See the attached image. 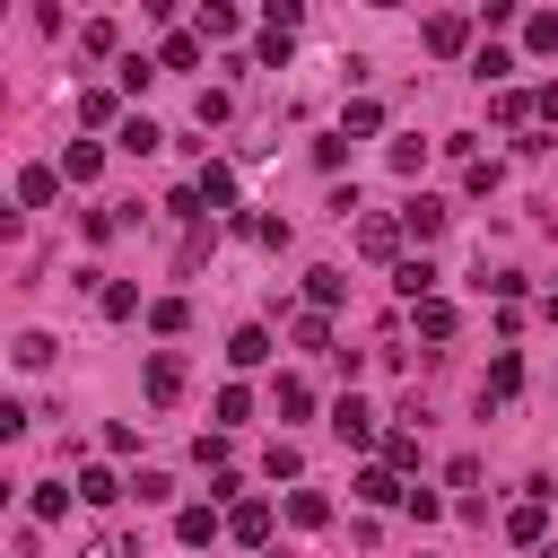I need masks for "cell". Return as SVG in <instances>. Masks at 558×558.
I'll list each match as a JSON object with an SVG mask.
<instances>
[{
	"instance_id": "obj_1",
	"label": "cell",
	"mask_w": 558,
	"mask_h": 558,
	"mask_svg": "<svg viewBox=\"0 0 558 558\" xmlns=\"http://www.w3.org/2000/svg\"><path fill=\"white\" fill-rule=\"evenodd\" d=\"M427 52H445V61L471 52V17H462V9H436V17H427Z\"/></svg>"
},
{
	"instance_id": "obj_2",
	"label": "cell",
	"mask_w": 558,
	"mask_h": 558,
	"mask_svg": "<svg viewBox=\"0 0 558 558\" xmlns=\"http://www.w3.org/2000/svg\"><path fill=\"white\" fill-rule=\"evenodd\" d=\"M357 244H366V262L401 270V218H357Z\"/></svg>"
},
{
	"instance_id": "obj_3",
	"label": "cell",
	"mask_w": 558,
	"mask_h": 558,
	"mask_svg": "<svg viewBox=\"0 0 558 558\" xmlns=\"http://www.w3.org/2000/svg\"><path fill=\"white\" fill-rule=\"evenodd\" d=\"M331 436H340V445H375V410H366V401L349 392V401L331 410Z\"/></svg>"
},
{
	"instance_id": "obj_4",
	"label": "cell",
	"mask_w": 558,
	"mask_h": 558,
	"mask_svg": "<svg viewBox=\"0 0 558 558\" xmlns=\"http://www.w3.org/2000/svg\"><path fill=\"white\" fill-rule=\"evenodd\" d=\"M227 532H235L244 549H262V541H270V506H262V497H235V514H227Z\"/></svg>"
},
{
	"instance_id": "obj_5",
	"label": "cell",
	"mask_w": 558,
	"mask_h": 558,
	"mask_svg": "<svg viewBox=\"0 0 558 558\" xmlns=\"http://www.w3.org/2000/svg\"><path fill=\"white\" fill-rule=\"evenodd\" d=\"M357 497H366V506H410L401 471H384V462H375V471H357Z\"/></svg>"
},
{
	"instance_id": "obj_6",
	"label": "cell",
	"mask_w": 558,
	"mask_h": 558,
	"mask_svg": "<svg viewBox=\"0 0 558 558\" xmlns=\"http://www.w3.org/2000/svg\"><path fill=\"white\" fill-rule=\"evenodd\" d=\"M514 384H523V357L506 349V357H488V384H480V401H514Z\"/></svg>"
},
{
	"instance_id": "obj_7",
	"label": "cell",
	"mask_w": 558,
	"mask_h": 558,
	"mask_svg": "<svg viewBox=\"0 0 558 558\" xmlns=\"http://www.w3.org/2000/svg\"><path fill=\"white\" fill-rule=\"evenodd\" d=\"M174 392H183V357L157 349V357H148V401H174Z\"/></svg>"
},
{
	"instance_id": "obj_8",
	"label": "cell",
	"mask_w": 558,
	"mask_h": 558,
	"mask_svg": "<svg viewBox=\"0 0 558 558\" xmlns=\"http://www.w3.org/2000/svg\"><path fill=\"white\" fill-rule=\"evenodd\" d=\"M174 541H183V549H209V541H218V514H209V506H183V514H174Z\"/></svg>"
},
{
	"instance_id": "obj_9",
	"label": "cell",
	"mask_w": 558,
	"mask_h": 558,
	"mask_svg": "<svg viewBox=\"0 0 558 558\" xmlns=\"http://www.w3.org/2000/svg\"><path fill=\"white\" fill-rule=\"evenodd\" d=\"M488 113H497L506 131H523V122L541 113V96H523V87H497V105H488Z\"/></svg>"
},
{
	"instance_id": "obj_10",
	"label": "cell",
	"mask_w": 558,
	"mask_h": 558,
	"mask_svg": "<svg viewBox=\"0 0 558 558\" xmlns=\"http://www.w3.org/2000/svg\"><path fill=\"white\" fill-rule=\"evenodd\" d=\"M52 192H61V166H26V174H17V201H26V209H44Z\"/></svg>"
},
{
	"instance_id": "obj_11",
	"label": "cell",
	"mask_w": 558,
	"mask_h": 558,
	"mask_svg": "<svg viewBox=\"0 0 558 558\" xmlns=\"http://www.w3.org/2000/svg\"><path fill=\"white\" fill-rule=\"evenodd\" d=\"M436 227H445V201H427V192H418V201L401 209V235H418V244H427Z\"/></svg>"
},
{
	"instance_id": "obj_12",
	"label": "cell",
	"mask_w": 558,
	"mask_h": 558,
	"mask_svg": "<svg viewBox=\"0 0 558 558\" xmlns=\"http://www.w3.org/2000/svg\"><path fill=\"white\" fill-rule=\"evenodd\" d=\"M392 288H401L410 305H427V296H436V270H427V262H401V270H392Z\"/></svg>"
},
{
	"instance_id": "obj_13",
	"label": "cell",
	"mask_w": 558,
	"mask_h": 558,
	"mask_svg": "<svg viewBox=\"0 0 558 558\" xmlns=\"http://www.w3.org/2000/svg\"><path fill=\"white\" fill-rule=\"evenodd\" d=\"M227 357H235V366H262V357H270V331H262V323H244V331L227 340Z\"/></svg>"
},
{
	"instance_id": "obj_14",
	"label": "cell",
	"mask_w": 558,
	"mask_h": 558,
	"mask_svg": "<svg viewBox=\"0 0 558 558\" xmlns=\"http://www.w3.org/2000/svg\"><path fill=\"white\" fill-rule=\"evenodd\" d=\"M288 523H305V532L331 523V497H323V488H296V497H288Z\"/></svg>"
},
{
	"instance_id": "obj_15",
	"label": "cell",
	"mask_w": 558,
	"mask_h": 558,
	"mask_svg": "<svg viewBox=\"0 0 558 558\" xmlns=\"http://www.w3.org/2000/svg\"><path fill=\"white\" fill-rule=\"evenodd\" d=\"M227 113H235V105H227V87H201V96H192V122H201V131H218Z\"/></svg>"
},
{
	"instance_id": "obj_16",
	"label": "cell",
	"mask_w": 558,
	"mask_h": 558,
	"mask_svg": "<svg viewBox=\"0 0 558 558\" xmlns=\"http://www.w3.org/2000/svg\"><path fill=\"white\" fill-rule=\"evenodd\" d=\"M113 140H122V148H131V157H148V148H157V140H166V131H157V122H148V113H131V122H122V131H113Z\"/></svg>"
},
{
	"instance_id": "obj_17",
	"label": "cell",
	"mask_w": 558,
	"mask_h": 558,
	"mask_svg": "<svg viewBox=\"0 0 558 558\" xmlns=\"http://www.w3.org/2000/svg\"><path fill=\"white\" fill-rule=\"evenodd\" d=\"M96 166H105V148H87V140H70V157H61V174H70V183H96Z\"/></svg>"
},
{
	"instance_id": "obj_18",
	"label": "cell",
	"mask_w": 558,
	"mask_h": 558,
	"mask_svg": "<svg viewBox=\"0 0 558 558\" xmlns=\"http://www.w3.org/2000/svg\"><path fill=\"white\" fill-rule=\"evenodd\" d=\"M192 192L218 209V201H235V174H227V166H201V174H192Z\"/></svg>"
},
{
	"instance_id": "obj_19",
	"label": "cell",
	"mask_w": 558,
	"mask_h": 558,
	"mask_svg": "<svg viewBox=\"0 0 558 558\" xmlns=\"http://www.w3.org/2000/svg\"><path fill=\"white\" fill-rule=\"evenodd\" d=\"M96 305L122 323V314H140V288H131V279H105V288H96Z\"/></svg>"
},
{
	"instance_id": "obj_20",
	"label": "cell",
	"mask_w": 558,
	"mask_h": 558,
	"mask_svg": "<svg viewBox=\"0 0 558 558\" xmlns=\"http://www.w3.org/2000/svg\"><path fill=\"white\" fill-rule=\"evenodd\" d=\"M288 331H296V349H331V323H323V305H305Z\"/></svg>"
},
{
	"instance_id": "obj_21",
	"label": "cell",
	"mask_w": 558,
	"mask_h": 558,
	"mask_svg": "<svg viewBox=\"0 0 558 558\" xmlns=\"http://www.w3.org/2000/svg\"><path fill=\"white\" fill-rule=\"evenodd\" d=\"M384 471H418V436H410V427L384 436Z\"/></svg>"
},
{
	"instance_id": "obj_22",
	"label": "cell",
	"mask_w": 558,
	"mask_h": 558,
	"mask_svg": "<svg viewBox=\"0 0 558 558\" xmlns=\"http://www.w3.org/2000/svg\"><path fill=\"white\" fill-rule=\"evenodd\" d=\"M192 35H209V44H227V35H235V9H218V0H209V9L192 17Z\"/></svg>"
},
{
	"instance_id": "obj_23",
	"label": "cell",
	"mask_w": 558,
	"mask_h": 558,
	"mask_svg": "<svg viewBox=\"0 0 558 558\" xmlns=\"http://www.w3.org/2000/svg\"><path fill=\"white\" fill-rule=\"evenodd\" d=\"M305 296H314V305H340L349 279H340V270H305Z\"/></svg>"
},
{
	"instance_id": "obj_24",
	"label": "cell",
	"mask_w": 558,
	"mask_h": 558,
	"mask_svg": "<svg viewBox=\"0 0 558 558\" xmlns=\"http://www.w3.org/2000/svg\"><path fill=\"white\" fill-rule=\"evenodd\" d=\"M9 357L35 375V366H52V340H44V331H17V349H9Z\"/></svg>"
},
{
	"instance_id": "obj_25",
	"label": "cell",
	"mask_w": 558,
	"mask_h": 558,
	"mask_svg": "<svg viewBox=\"0 0 558 558\" xmlns=\"http://www.w3.org/2000/svg\"><path fill=\"white\" fill-rule=\"evenodd\" d=\"M78 497H87V506H113L122 480H113V471H78Z\"/></svg>"
},
{
	"instance_id": "obj_26",
	"label": "cell",
	"mask_w": 558,
	"mask_h": 558,
	"mask_svg": "<svg viewBox=\"0 0 558 558\" xmlns=\"http://www.w3.org/2000/svg\"><path fill=\"white\" fill-rule=\"evenodd\" d=\"M541 523H549V514H541V497H523V506L506 514V532H514V541H541Z\"/></svg>"
},
{
	"instance_id": "obj_27",
	"label": "cell",
	"mask_w": 558,
	"mask_h": 558,
	"mask_svg": "<svg viewBox=\"0 0 558 558\" xmlns=\"http://www.w3.org/2000/svg\"><path fill=\"white\" fill-rule=\"evenodd\" d=\"M157 61H166V70H192V61H201V35H166V52H157Z\"/></svg>"
},
{
	"instance_id": "obj_28",
	"label": "cell",
	"mask_w": 558,
	"mask_h": 558,
	"mask_svg": "<svg viewBox=\"0 0 558 558\" xmlns=\"http://www.w3.org/2000/svg\"><path fill=\"white\" fill-rule=\"evenodd\" d=\"M471 70H480V78H488V87H497V78H506V70H514V52H497V44H480V52H471Z\"/></svg>"
},
{
	"instance_id": "obj_29",
	"label": "cell",
	"mask_w": 558,
	"mask_h": 558,
	"mask_svg": "<svg viewBox=\"0 0 558 558\" xmlns=\"http://www.w3.org/2000/svg\"><path fill=\"white\" fill-rule=\"evenodd\" d=\"M418 331H427V340H445V331H453V305H445V296H427V305H418Z\"/></svg>"
},
{
	"instance_id": "obj_30",
	"label": "cell",
	"mask_w": 558,
	"mask_h": 558,
	"mask_svg": "<svg viewBox=\"0 0 558 558\" xmlns=\"http://www.w3.org/2000/svg\"><path fill=\"white\" fill-rule=\"evenodd\" d=\"M305 410H314V392H305L296 375H279V418H305Z\"/></svg>"
},
{
	"instance_id": "obj_31",
	"label": "cell",
	"mask_w": 558,
	"mask_h": 558,
	"mask_svg": "<svg viewBox=\"0 0 558 558\" xmlns=\"http://www.w3.org/2000/svg\"><path fill=\"white\" fill-rule=\"evenodd\" d=\"M131 497H140V506H166V497H174V480H166V471H140V480H131Z\"/></svg>"
},
{
	"instance_id": "obj_32",
	"label": "cell",
	"mask_w": 558,
	"mask_h": 558,
	"mask_svg": "<svg viewBox=\"0 0 558 558\" xmlns=\"http://www.w3.org/2000/svg\"><path fill=\"white\" fill-rule=\"evenodd\" d=\"M523 44H532V52H558V17H549V9H541V17H523Z\"/></svg>"
},
{
	"instance_id": "obj_33",
	"label": "cell",
	"mask_w": 558,
	"mask_h": 558,
	"mask_svg": "<svg viewBox=\"0 0 558 558\" xmlns=\"http://www.w3.org/2000/svg\"><path fill=\"white\" fill-rule=\"evenodd\" d=\"M78 122H113V87H87L78 96Z\"/></svg>"
},
{
	"instance_id": "obj_34",
	"label": "cell",
	"mask_w": 558,
	"mask_h": 558,
	"mask_svg": "<svg viewBox=\"0 0 558 558\" xmlns=\"http://www.w3.org/2000/svg\"><path fill=\"white\" fill-rule=\"evenodd\" d=\"M148 323H157V331H183L192 314H183V296H157V305H148Z\"/></svg>"
},
{
	"instance_id": "obj_35",
	"label": "cell",
	"mask_w": 558,
	"mask_h": 558,
	"mask_svg": "<svg viewBox=\"0 0 558 558\" xmlns=\"http://www.w3.org/2000/svg\"><path fill=\"white\" fill-rule=\"evenodd\" d=\"M244 410H253V392H244V384H227V392H218V427H235Z\"/></svg>"
},
{
	"instance_id": "obj_36",
	"label": "cell",
	"mask_w": 558,
	"mask_h": 558,
	"mask_svg": "<svg viewBox=\"0 0 558 558\" xmlns=\"http://www.w3.org/2000/svg\"><path fill=\"white\" fill-rule=\"evenodd\" d=\"M296 471H305V453H296V445L279 436V445H270V480H296Z\"/></svg>"
},
{
	"instance_id": "obj_37",
	"label": "cell",
	"mask_w": 558,
	"mask_h": 558,
	"mask_svg": "<svg viewBox=\"0 0 558 558\" xmlns=\"http://www.w3.org/2000/svg\"><path fill=\"white\" fill-rule=\"evenodd\" d=\"M70 558H122V549H113V541H78Z\"/></svg>"
},
{
	"instance_id": "obj_38",
	"label": "cell",
	"mask_w": 558,
	"mask_h": 558,
	"mask_svg": "<svg viewBox=\"0 0 558 558\" xmlns=\"http://www.w3.org/2000/svg\"><path fill=\"white\" fill-rule=\"evenodd\" d=\"M541 558H558V549H541Z\"/></svg>"
}]
</instances>
